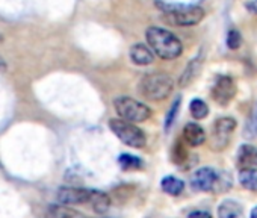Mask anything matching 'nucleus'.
Instances as JSON below:
<instances>
[{
    "label": "nucleus",
    "instance_id": "nucleus-1",
    "mask_svg": "<svg viewBox=\"0 0 257 218\" xmlns=\"http://www.w3.org/2000/svg\"><path fill=\"white\" fill-rule=\"evenodd\" d=\"M146 40L147 46L152 49V52L159 56L161 59H176L183 52L182 41L170 31L158 26H152L146 31Z\"/></svg>",
    "mask_w": 257,
    "mask_h": 218
},
{
    "label": "nucleus",
    "instance_id": "nucleus-2",
    "mask_svg": "<svg viewBox=\"0 0 257 218\" xmlns=\"http://www.w3.org/2000/svg\"><path fill=\"white\" fill-rule=\"evenodd\" d=\"M156 7L162 11L165 22L180 28H189L198 25L206 14L201 7H195V5H170L158 0Z\"/></svg>",
    "mask_w": 257,
    "mask_h": 218
},
{
    "label": "nucleus",
    "instance_id": "nucleus-3",
    "mask_svg": "<svg viewBox=\"0 0 257 218\" xmlns=\"http://www.w3.org/2000/svg\"><path fill=\"white\" fill-rule=\"evenodd\" d=\"M174 89V80L170 74L153 71L146 74L140 82V92L150 101H162Z\"/></svg>",
    "mask_w": 257,
    "mask_h": 218
},
{
    "label": "nucleus",
    "instance_id": "nucleus-4",
    "mask_svg": "<svg viewBox=\"0 0 257 218\" xmlns=\"http://www.w3.org/2000/svg\"><path fill=\"white\" fill-rule=\"evenodd\" d=\"M113 107H115V111L119 119L135 123V125L147 122L152 117V109L146 103L128 97V95L116 97L113 101Z\"/></svg>",
    "mask_w": 257,
    "mask_h": 218
},
{
    "label": "nucleus",
    "instance_id": "nucleus-5",
    "mask_svg": "<svg viewBox=\"0 0 257 218\" xmlns=\"http://www.w3.org/2000/svg\"><path fill=\"white\" fill-rule=\"evenodd\" d=\"M109 129L115 134V137L124 143L128 147L134 149H143L147 143L146 134L131 122H125L122 119H110L109 120Z\"/></svg>",
    "mask_w": 257,
    "mask_h": 218
},
{
    "label": "nucleus",
    "instance_id": "nucleus-6",
    "mask_svg": "<svg viewBox=\"0 0 257 218\" xmlns=\"http://www.w3.org/2000/svg\"><path fill=\"white\" fill-rule=\"evenodd\" d=\"M237 123L233 117H221L215 122L212 128V135L209 146L213 152H222L230 144L233 132L236 131Z\"/></svg>",
    "mask_w": 257,
    "mask_h": 218
},
{
    "label": "nucleus",
    "instance_id": "nucleus-7",
    "mask_svg": "<svg viewBox=\"0 0 257 218\" xmlns=\"http://www.w3.org/2000/svg\"><path fill=\"white\" fill-rule=\"evenodd\" d=\"M236 83L230 76H218L212 88V98L219 106H227L236 95Z\"/></svg>",
    "mask_w": 257,
    "mask_h": 218
},
{
    "label": "nucleus",
    "instance_id": "nucleus-8",
    "mask_svg": "<svg viewBox=\"0 0 257 218\" xmlns=\"http://www.w3.org/2000/svg\"><path fill=\"white\" fill-rule=\"evenodd\" d=\"M92 195V189L86 188H71L65 186L58 189L56 198L61 204L67 206H80V204H89Z\"/></svg>",
    "mask_w": 257,
    "mask_h": 218
},
{
    "label": "nucleus",
    "instance_id": "nucleus-9",
    "mask_svg": "<svg viewBox=\"0 0 257 218\" xmlns=\"http://www.w3.org/2000/svg\"><path fill=\"white\" fill-rule=\"evenodd\" d=\"M216 170L212 167H201L195 170L191 176V186L195 191L209 192L213 188V183L216 180Z\"/></svg>",
    "mask_w": 257,
    "mask_h": 218
},
{
    "label": "nucleus",
    "instance_id": "nucleus-10",
    "mask_svg": "<svg viewBox=\"0 0 257 218\" xmlns=\"http://www.w3.org/2000/svg\"><path fill=\"white\" fill-rule=\"evenodd\" d=\"M128 55H131V61L140 67H147V65L153 64V61H155V53L152 52V49L147 44H143V43L132 46Z\"/></svg>",
    "mask_w": 257,
    "mask_h": 218
},
{
    "label": "nucleus",
    "instance_id": "nucleus-11",
    "mask_svg": "<svg viewBox=\"0 0 257 218\" xmlns=\"http://www.w3.org/2000/svg\"><path fill=\"white\" fill-rule=\"evenodd\" d=\"M236 164L242 168H255L257 167V147L251 144H242L236 153Z\"/></svg>",
    "mask_w": 257,
    "mask_h": 218
},
{
    "label": "nucleus",
    "instance_id": "nucleus-12",
    "mask_svg": "<svg viewBox=\"0 0 257 218\" xmlns=\"http://www.w3.org/2000/svg\"><path fill=\"white\" fill-rule=\"evenodd\" d=\"M183 140L191 147H200L206 141V132L198 123H188L183 128Z\"/></svg>",
    "mask_w": 257,
    "mask_h": 218
},
{
    "label": "nucleus",
    "instance_id": "nucleus-13",
    "mask_svg": "<svg viewBox=\"0 0 257 218\" xmlns=\"http://www.w3.org/2000/svg\"><path fill=\"white\" fill-rule=\"evenodd\" d=\"M201 67H203V55L200 53L198 56H195L194 59H191L189 64L186 65V68L183 70V73H182V76H180V79H179V85H180L182 88L191 85V83L197 79V76L200 74Z\"/></svg>",
    "mask_w": 257,
    "mask_h": 218
},
{
    "label": "nucleus",
    "instance_id": "nucleus-14",
    "mask_svg": "<svg viewBox=\"0 0 257 218\" xmlns=\"http://www.w3.org/2000/svg\"><path fill=\"white\" fill-rule=\"evenodd\" d=\"M218 218H245V213L236 200L227 198L218 206Z\"/></svg>",
    "mask_w": 257,
    "mask_h": 218
},
{
    "label": "nucleus",
    "instance_id": "nucleus-15",
    "mask_svg": "<svg viewBox=\"0 0 257 218\" xmlns=\"http://www.w3.org/2000/svg\"><path fill=\"white\" fill-rule=\"evenodd\" d=\"M49 218H86L82 212L67 204H50L47 209Z\"/></svg>",
    "mask_w": 257,
    "mask_h": 218
},
{
    "label": "nucleus",
    "instance_id": "nucleus-16",
    "mask_svg": "<svg viewBox=\"0 0 257 218\" xmlns=\"http://www.w3.org/2000/svg\"><path fill=\"white\" fill-rule=\"evenodd\" d=\"M89 209L98 215L101 213H106L110 207V198L107 194L101 192V191H97V189H92V195H91V201H89Z\"/></svg>",
    "mask_w": 257,
    "mask_h": 218
},
{
    "label": "nucleus",
    "instance_id": "nucleus-17",
    "mask_svg": "<svg viewBox=\"0 0 257 218\" xmlns=\"http://www.w3.org/2000/svg\"><path fill=\"white\" fill-rule=\"evenodd\" d=\"M239 183L246 191H257V167L255 168H242L239 171Z\"/></svg>",
    "mask_w": 257,
    "mask_h": 218
},
{
    "label": "nucleus",
    "instance_id": "nucleus-18",
    "mask_svg": "<svg viewBox=\"0 0 257 218\" xmlns=\"http://www.w3.org/2000/svg\"><path fill=\"white\" fill-rule=\"evenodd\" d=\"M161 188L165 194H170V195H180L185 189V182L180 180L179 177H174V176H165L162 180H161Z\"/></svg>",
    "mask_w": 257,
    "mask_h": 218
},
{
    "label": "nucleus",
    "instance_id": "nucleus-19",
    "mask_svg": "<svg viewBox=\"0 0 257 218\" xmlns=\"http://www.w3.org/2000/svg\"><path fill=\"white\" fill-rule=\"evenodd\" d=\"M189 111H191V116L195 119V120H203L209 116V106L204 100L201 98H194L189 104Z\"/></svg>",
    "mask_w": 257,
    "mask_h": 218
},
{
    "label": "nucleus",
    "instance_id": "nucleus-20",
    "mask_svg": "<svg viewBox=\"0 0 257 218\" xmlns=\"http://www.w3.org/2000/svg\"><path fill=\"white\" fill-rule=\"evenodd\" d=\"M118 162H119L121 168L125 170V171L140 170V168H143V165H144V162H143L138 156H132V155H127V153L119 155Z\"/></svg>",
    "mask_w": 257,
    "mask_h": 218
},
{
    "label": "nucleus",
    "instance_id": "nucleus-21",
    "mask_svg": "<svg viewBox=\"0 0 257 218\" xmlns=\"http://www.w3.org/2000/svg\"><path fill=\"white\" fill-rule=\"evenodd\" d=\"M231 185H233L231 174L227 173V171H221V173L216 174V180L213 183L212 191L213 192H225V191H228L231 188Z\"/></svg>",
    "mask_w": 257,
    "mask_h": 218
},
{
    "label": "nucleus",
    "instance_id": "nucleus-22",
    "mask_svg": "<svg viewBox=\"0 0 257 218\" xmlns=\"http://www.w3.org/2000/svg\"><path fill=\"white\" fill-rule=\"evenodd\" d=\"M245 137L246 138H257V101L255 104L252 106V111H251V116L246 122V126H245Z\"/></svg>",
    "mask_w": 257,
    "mask_h": 218
},
{
    "label": "nucleus",
    "instance_id": "nucleus-23",
    "mask_svg": "<svg viewBox=\"0 0 257 218\" xmlns=\"http://www.w3.org/2000/svg\"><path fill=\"white\" fill-rule=\"evenodd\" d=\"M180 103H182V98L177 97V98L173 101V104H171V107H170V111H168V114H167V117H165V131H167V132L173 128V125H174V122H176V119H177L179 109H180Z\"/></svg>",
    "mask_w": 257,
    "mask_h": 218
},
{
    "label": "nucleus",
    "instance_id": "nucleus-24",
    "mask_svg": "<svg viewBox=\"0 0 257 218\" xmlns=\"http://www.w3.org/2000/svg\"><path fill=\"white\" fill-rule=\"evenodd\" d=\"M225 43H227V47L230 50H237L242 44V37L239 34V31L236 29H230L227 32V38H225Z\"/></svg>",
    "mask_w": 257,
    "mask_h": 218
},
{
    "label": "nucleus",
    "instance_id": "nucleus-25",
    "mask_svg": "<svg viewBox=\"0 0 257 218\" xmlns=\"http://www.w3.org/2000/svg\"><path fill=\"white\" fill-rule=\"evenodd\" d=\"M186 158H188V153H186L185 146L180 141H177L174 144V149H173V161L176 164H183L186 161Z\"/></svg>",
    "mask_w": 257,
    "mask_h": 218
},
{
    "label": "nucleus",
    "instance_id": "nucleus-26",
    "mask_svg": "<svg viewBox=\"0 0 257 218\" xmlns=\"http://www.w3.org/2000/svg\"><path fill=\"white\" fill-rule=\"evenodd\" d=\"M188 218H212V215L206 210H192Z\"/></svg>",
    "mask_w": 257,
    "mask_h": 218
},
{
    "label": "nucleus",
    "instance_id": "nucleus-27",
    "mask_svg": "<svg viewBox=\"0 0 257 218\" xmlns=\"http://www.w3.org/2000/svg\"><path fill=\"white\" fill-rule=\"evenodd\" d=\"M245 8H246L249 13L257 14V0H249V2H246V4H245Z\"/></svg>",
    "mask_w": 257,
    "mask_h": 218
},
{
    "label": "nucleus",
    "instance_id": "nucleus-28",
    "mask_svg": "<svg viewBox=\"0 0 257 218\" xmlns=\"http://www.w3.org/2000/svg\"><path fill=\"white\" fill-rule=\"evenodd\" d=\"M249 218H257V206H254L251 209V213H249Z\"/></svg>",
    "mask_w": 257,
    "mask_h": 218
},
{
    "label": "nucleus",
    "instance_id": "nucleus-29",
    "mask_svg": "<svg viewBox=\"0 0 257 218\" xmlns=\"http://www.w3.org/2000/svg\"><path fill=\"white\" fill-rule=\"evenodd\" d=\"M0 70H5V62H4L2 58H0Z\"/></svg>",
    "mask_w": 257,
    "mask_h": 218
}]
</instances>
